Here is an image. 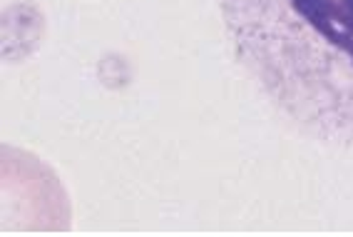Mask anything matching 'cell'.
<instances>
[{"label": "cell", "instance_id": "cell-1", "mask_svg": "<svg viewBox=\"0 0 353 237\" xmlns=\"http://www.w3.org/2000/svg\"><path fill=\"white\" fill-rule=\"evenodd\" d=\"M229 50L306 140L353 153V0H219Z\"/></svg>", "mask_w": 353, "mask_h": 237}]
</instances>
